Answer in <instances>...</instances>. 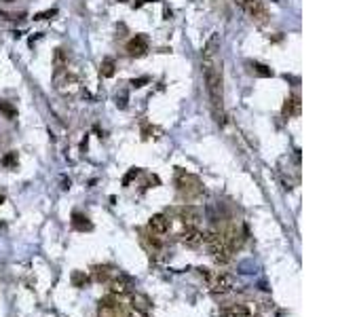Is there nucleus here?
<instances>
[{
	"mask_svg": "<svg viewBox=\"0 0 338 317\" xmlns=\"http://www.w3.org/2000/svg\"><path fill=\"white\" fill-rule=\"evenodd\" d=\"M110 292L112 294H127L129 292V281L127 277H119L110 281Z\"/></svg>",
	"mask_w": 338,
	"mask_h": 317,
	"instance_id": "obj_12",
	"label": "nucleus"
},
{
	"mask_svg": "<svg viewBox=\"0 0 338 317\" xmlns=\"http://www.w3.org/2000/svg\"><path fill=\"white\" fill-rule=\"evenodd\" d=\"M117 106H119L121 110H125V108H127V93H125V91L117 95Z\"/></svg>",
	"mask_w": 338,
	"mask_h": 317,
	"instance_id": "obj_24",
	"label": "nucleus"
},
{
	"mask_svg": "<svg viewBox=\"0 0 338 317\" xmlns=\"http://www.w3.org/2000/svg\"><path fill=\"white\" fill-rule=\"evenodd\" d=\"M205 235H207V233L199 231L197 226H188V228H186V231L182 233V243L188 245V248H199V245L205 243Z\"/></svg>",
	"mask_w": 338,
	"mask_h": 317,
	"instance_id": "obj_7",
	"label": "nucleus"
},
{
	"mask_svg": "<svg viewBox=\"0 0 338 317\" xmlns=\"http://www.w3.org/2000/svg\"><path fill=\"white\" fill-rule=\"evenodd\" d=\"M6 2H11V0H6Z\"/></svg>",
	"mask_w": 338,
	"mask_h": 317,
	"instance_id": "obj_30",
	"label": "nucleus"
},
{
	"mask_svg": "<svg viewBox=\"0 0 338 317\" xmlns=\"http://www.w3.org/2000/svg\"><path fill=\"white\" fill-rule=\"evenodd\" d=\"M127 53L131 57H144L148 53V38L144 34H136V36L127 42Z\"/></svg>",
	"mask_w": 338,
	"mask_h": 317,
	"instance_id": "obj_6",
	"label": "nucleus"
},
{
	"mask_svg": "<svg viewBox=\"0 0 338 317\" xmlns=\"http://www.w3.org/2000/svg\"><path fill=\"white\" fill-rule=\"evenodd\" d=\"M0 112H2L6 119H17V108L6 100H0Z\"/></svg>",
	"mask_w": 338,
	"mask_h": 317,
	"instance_id": "obj_16",
	"label": "nucleus"
},
{
	"mask_svg": "<svg viewBox=\"0 0 338 317\" xmlns=\"http://www.w3.org/2000/svg\"><path fill=\"white\" fill-rule=\"evenodd\" d=\"M205 243H207L209 254H211V258L216 260V264H228L233 260V248H230V243L224 235L209 233V235H205Z\"/></svg>",
	"mask_w": 338,
	"mask_h": 317,
	"instance_id": "obj_2",
	"label": "nucleus"
},
{
	"mask_svg": "<svg viewBox=\"0 0 338 317\" xmlns=\"http://www.w3.org/2000/svg\"><path fill=\"white\" fill-rule=\"evenodd\" d=\"M17 163H19V158H17V153H15V151H11L8 155H4V157H2V165H4V167H8V169H15Z\"/></svg>",
	"mask_w": 338,
	"mask_h": 317,
	"instance_id": "obj_17",
	"label": "nucleus"
},
{
	"mask_svg": "<svg viewBox=\"0 0 338 317\" xmlns=\"http://www.w3.org/2000/svg\"><path fill=\"white\" fill-rule=\"evenodd\" d=\"M114 72H117V64H114V59L106 57V59L102 61V66H100V74H102L104 78H112Z\"/></svg>",
	"mask_w": 338,
	"mask_h": 317,
	"instance_id": "obj_13",
	"label": "nucleus"
},
{
	"mask_svg": "<svg viewBox=\"0 0 338 317\" xmlns=\"http://www.w3.org/2000/svg\"><path fill=\"white\" fill-rule=\"evenodd\" d=\"M180 216H182V222L186 224V226H194L197 224V220H199V214L194 211L192 207H184L182 211H180Z\"/></svg>",
	"mask_w": 338,
	"mask_h": 317,
	"instance_id": "obj_14",
	"label": "nucleus"
},
{
	"mask_svg": "<svg viewBox=\"0 0 338 317\" xmlns=\"http://www.w3.org/2000/svg\"><path fill=\"white\" fill-rule=\"evenodd\" d=\"M138 175H140V169H138V167H133V169H129V171H127V175L123 178V186H129V184H131L133 180H136Z\"/></svg>",
	"mask_w": 338,
	"mask_h": 317,
	"instance_id": "obj_20",
	"label": "nucleus"
},
{
	"mask_svg": "<svg viewBox=\"0 0 338 317\" xmlns=\"http://www.w3.org/2000/svg\"><path fill=\"white\" fill-rule=\"evenodd\" d=\"M237 4L241 11H245L247 15L252 17V19H258V21H264V17H266V11H264V6L260 0H237Z\"/></svg>",
	"mask_w": 338,
	"mask_h": 317,
	"instance_id": "obj_5",
	"label": "nucleus"
},
{
	"mask_svg": "<svg viewBox=\"0 0 338 317\" xmlns=\"http://www.w3.org/2000/svg\"><path fill=\"white\" fill-rule=\"evenodd\" d=\"M148 83H150L148 76H138V78H133V81H131V87H133V89H142V87L148 85Z\"/></svg>",
	"mask_w": 338,
	"mask_h": 317,
	"instance_id": "obj_22",
	"label": "nucleus"
},
{
	"mask_svg": "<svg viewBox=\"0 0 338 317\" xmlns=\"http://www.w3.org/2000/svg\"><path fill=\"white\" fill-rule=\"evenodd\" d=\"M148 228H150V233H155V235H165L169 231V220L163 214H155L148 220Z\"/></svg>",
	"mask_w": 338,
	"mask_h": 317,
	"instance_id": "obj_8",
	"label": "nucleus"
},
{
	"mask_svg": "<svg viewBox=\"0 0 338 317\" xmlns=\"http://www.w3.org/2000/svg\"><path fill=\"white\" fill-rule=\"evenodd\" d=\"M222 317H252V315L245 307H237V309H230L226 313H222Z\"/></svg>",
	"mask_w": 338,
	"mask_h": 317,
	"instance_id": "obj_19",
	"label": "nucleus"
},
{
	"mask_svg": "<svg viewBox=\"0 0 338 317\" xmlns=\"http://www.w3.org/2000/svg\"><path fill=\"white\" fill-rule=\"evenodd\" d=\"M203 275L207 279V286L213 294H226L235 288V277L228 273H209L207 269H203Z\"/></svg>",
	"mask_w": 338,
	"mask_h": 317,
	"instance_id": "obj_3",
	"label": "nucleus"
},
{
	"mask_svg": "<svg viewBox=\"0 0 338 317\" xmlns=\"http://www.w3.org/2000/svg\"><path fill=\"white\" fill-rule=\"evenodd\" d=\"M216 51H220V34L213 32L211 36L207 38L205 45H203V57H205V59H211L213 55H216Z\"/></svg>",
	"mask_w": 338,
	"mask_h": 317,
	"instance_id": "obj_10",
	"label": "nucleus"
},
{
	"mask_svg": "<svg viewBox=\"0 0 338 317\" xmlns=\"http://www.w3.org/2000/svg\"><path fill=\"white\" fill-rule=\"evenodd\" d=\"M281 114L283 117H298L300 114V98L298 95H290V98L286 100V104H283V108H281Z\"/></svg>",
	"mask_w": 338,
	"mask_h": 317,
	"instance_id": "obj_9",
	"label": "nucleus"
},
{
	"mask_svg": "<svg viewBox=\"0 0 338 317\" xmlns=\"http://www.w3.org/2000/svg\"><path fill=\"white\" fill-rule=\"evenodd\" d=\"M57 15V8H49V11H42V13H36L34 15V19L36 21H42V19H51V17Z\"/></svg>",
	"mask_w": 338,
	"mask_h": 317,
	"instance_id": "obj_21",
	"label": "nucleus"
},
{
	"mask_svg": "<svg viewBox=\"0 0 338 317\" xmlns=\"http://www.w3.org/2000/svg\"><path fill=\"white\" fill-rule=\"evenodd\" d=\"M68 66V53L66 49H55V68Z\"/></svg>",
	"mask_w": 338,
	"mask_h": 317,
	"instance_id": "obj_18",
	"label": "nucleus"
},
{
	"mask_svg": "<svg viewBox=\"0 0 338 317\" xmlns=\"http://www.w3.org/2000/svg\"><path fill=\"white\" fill-rule=\"evenodd\" d=\"M129 317H146V313L144 311H131Z\"/></svg>",
	"mask_w": 338,
	"mask_h": 317,
	"instance_id": "obj_26",
	"label": "nucleus"
},
{
	"mask_svg": "<svg viewBox=\"0 0 338 317\" xmlns=\"http://www.w3.org/2000/svg\"><path fill=\"white\" fill-rule=\"evenodd\" d=\"M119 2H127V0H119Z\"/></svg>",
	"mask_w": 338,
	"mask_h": 317,
	"instance_id": "obj_29",
	"label": "nucleus"
},
{
	"mask_svg": "<svg viewBox=\"0 0 338 317\" xmlns=\"http://www.w3.org/2000/svg\"><path fill=\"white\" fill-rule=\"evenodd\" d=\"M72 281H74V286H85V284H89V277L83 275V273H74Z\"/></svg>",
	"mask_w": 338,
	"mask_h": 317,
	"instance_id": "obj_23",
	"label": "nucleus"
},
{
	"mask_svg": "<svg viewBox=\"0 0 338 317\" xmlns=\"http://www.w3.org/2000/svg\"><path fill=\"white\" fill-rule=\"evenodd\" d=\"M2 203H4V197H2V195H0V205H2Z\"/></svg>",
	"mask_w": 338,
	"mask_h": 317,
	"instance_id": "obj_28",
	"label": "nucleus"
},
{
	"mask_svg": "<svg viewBox=\"0 0 338 317\" xmlns=\"http://www.w3.org/2000/svg\"><path fill=\"white\" fill-rule=\"evenodd\" d=\"M72 226L76 228V231H91L93 228V224L89 222V218L87 216H83V214H78V211H74L72 214Z\"/></svg>",
	"mask_w": 338,
	"mask_h": 317,
	"instance_id": "obj_11",
	"label": "nucleus"
},
{
	"mask_svg": "<svg viewBox=\"0 0 338 317\" xmlns=\"http://www.w3.org/2000/svg\"><path fill=\"white\" fill-rule=\"evenodd\" d=\"M203 74H205V85H207V93L211 100V110L213 117H216L218 125H224L226 117L224 110H222V100H224V93H222V64H213V61L205 59L203 64Z\"/></svg>",
	"mask_w": 338,
	"mask_h": 317,
	"instance_id": "obj_1",
	"label": "nucleus"
},
{
	"mask_svg": "<svg viewBox=\"0 0 338 317\" xmlns=\"http://www.w3.org/2000/svg\"><path fill=\"white\" fill-rule=\"evenodd\" d=\"M252 70L258 74V76H262V78H271V76H275V72L269 68V66H264V64H260V61H254L252 64Z\"/></svg>",
	"mask_w": 338,
	"mask_h": 317,
	"instance_id": "obj_15",
	"label": "nucleus"
},
{
	"mask_svg": "<svg viewBox=\"0 0 338 317\" xmlns=\"http://www.w3.org/2000/svg\"><path fill=\"white\" fill-rule=\"evenodd\" d=\"M163 15H165V19H171V8H169V6H165V11H163Z\"/></svg>",
	"mask_w": 338,
	"mask_h": 317,
	"instance_id": "obj_27",
	"label": "nucleus"
},
{
	"mask_svg": "<svg viewBox=\"0 0 338 317\" xmlns=\"http://www.w3.org/2000/svg\"><path fill=\"white\" fill-rule=\"evenodd\" d=\"M148 2H157V0H136V4H133V6H136V8H142V6L148 4Z\"/></svg>",
	"mask_w": 338,
	"mask_h": 317,
	"instance_id": "obj_25",
	"label": "nucleus"
},
{
	"mask_svg": "<svg viewBox=\"0 0 338 317\" xmlns=\"http://www.w3.org/2000/svg\"><path fill=\"white\" fill-rule=\"evenodd\" d=\"M55 87H57V91L72 95V93L78 91V81H76V76L70 74L66 68H57L55 70Z\"/></svg>",
	"mask_w": 338,
	"mask_h": 317,
	"instance_id": "obj_4",
	"label": "nucleus"
}]
</instances>
